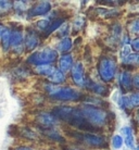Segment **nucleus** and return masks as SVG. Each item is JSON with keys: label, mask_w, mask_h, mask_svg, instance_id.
Segmentation results:
<instances>
[{"label": "nucleus", "mask_w": 139, "mask_h": 150, "mask_svg": "<svg viewBox=\"0 0 139 150\" xmlns=\"http://www.w3.org/2000/svg\"><path fill=\"white\" fill-rule=\"evenodd\" d=\"M84 119L88 122V123L92 124L95 126H103L107 123V113L102 109H99L95 105H85L79 110Z\"/></svg>", "instance_id": "1"}, {"label": "nucleus", "mask_w": 139, "mask_h": 150, "mask_svg": "<svg viewBox=\"0 0 139 150\" xmlns=\"http://www.w3.org/2000/svg\"><path fill=\"white\" fill-rule=\"evenodd\" d=\"M47 91L53 99L61 101H75L80 97L78 91L73 89L72 87H60L52 84L47 86Z\"/></svg>", "instance_id": "2"}, {"label": "nucleus", "mask_w": 139, "mask_h": 150, "mask_svg": "<svg viewBox=\"0 0 139 150\" xmlns=\"http://www.w3.org/2000/svg\"><path fill=\"white\" fill-rule=\"evenodd\" d=\"M116 72V62L110 57H102L98 63V73L100 79L105 83L113 81Z\"/></svg>", "instance_id": "3"}, {"label": "nucleus", "mask_w": 139, "mask_h": 150, "mask_svg": "<svg viewBox=\"0 0 139 150\" xmlns=\"http://www.w3.org/2000/svg\"><path fill=\"white\" fill-rule=\"evenodd\" d=\"M58 58V51L51 48H45L42 50L36 51L32 53L27 61L34 65H45V64H51L56 60Z\"/></svg>", "instance_id": "4"}, {"label": "nucleus", "mask_w": 139, "mask_h": 150, "mask_svg": "<svg viewBox=\"0 0 139 150\" xmlns=\"http://www.w3.org/2000/svg\"><path fill=\"white\" fill-rule=\"evenodd\" d=\"M77 111L78 110L73 109L68 105H60V107H56L53 109V115L56 116V119H61L68 123H72V121L74 120L75 115L77 114Z\"/></svg>", "instance_id": "5"}, {"label": "nucleus", "mask_w": 139, "mask_h": 150, "mask_svg": "<svg viewBox=\"0 0 139 150\" xmlns=\"http://www.w3.org/2000/svg\"><path fill=\"white\" fill-rule=\"evenodd\" d=\"M82 139L89 147H94V148H102L107 144L104 137L97 134H92V133H85L84 135H82Z\"/></svg>", "instance_id": "6"}, {"label": "nucleus", "mask_w": 139, "mask_h": 150, "mask_svg": "<svg viewBox=\"0 0 139 150\" xmlns=\"http://www.w3.org/2000/svg\"><path fill=\"white\" fill-rule=\"evenodd\" d=\"M72 79L76 86L84 87L85 86V76H84V67L82 62H77L73 65L71 70Z\"/></svg>", "instance_id": "7"}, {"label": "nucleus", "mask_w": 139, "mask_h": 150, "mask_svg": "<svg viewBox=\"0 0 139 150\" xmlns=\"http://www.w3.org/2000/svg\"><path fill=\"white\" fill-rule=\"evenodd\" d=\"M11 47L15 52L21 53L24 48V38L23 33L18 28L11 30Z\"/></svg>", "instance_id": "8"}, {"label": "nucleus", "mask_w": 139, "mask_h": 150, "mask_svg": "<svg viewBox=\"0 0 139 150\" xmlns=\"http://www.w3.org/2000/svg\"><path fill=\"white\" fill-rule=\"evenodd\" d=\"M51 10V4L48 1H40L28 10L30 16H39V15H45Z\"/></svg>", "instance_id": "9"}, {"label": "nucleus", "mask_w": 139, "mask_h": 150, "mask_svg": "<svg viewBox=\"0 0 139 150\" xmlns=\"http://www.w3.org/2000/svg\"><path fill=\"white\" fill-rule=\"evenodd\" d=\"M37 122L42 126H44V127L46 128H50L52 127V126H54L56 124V117L53 114H50V113H40L39 115L37 116Z\"/></svg>", "instance_id": "10"}, {"label": "nucleus", "mask_w": 139, "mask_h": 150, "mask_svg": "<svg viewBox=\"0 0 139 150\" xmlns=\"http://www.w3.org/2000/svg\"><path fill=\"white\" fill-rule=\"evenodd\" d=\"M39 45V38L35 32H28L24 38V47L27 50H34Z\"/></svg>", "instance_id": "11"}, {"label": "nucleus", "mask_w": 139, "mask_h": 150, "mask_svg": "<svg viewBox=\"0 0 139 150\" xmlns=\"http://www.w3.org/2000/svg\"><path fill=\"white\" fill-rule=\"evenodd\" d=\"M73 58L71 54H63L59 59V70L61 72H68L73 68Z\"/></svg>", "instance_id": "12"}, {"label": "nucleus", "mask_w": 139, "mask_h": 150, "mask_svg": "<svg viewBox=\"0 0 139 150\" xmlns=\"http://www.w3.org/2000/svg\"><path fill=\"white\" fill-rule=\"evenodd\" d=\"M120 84L121 87L125 90H129L133 86V79L132 75L128 71L121 72L120 74Z\"/></svg>", "instance_id": "13"}, {"label": "nucleus", "mask_w": 139, "mask_h": 150, "mask_svg": "<svg viewBox=\"0 0 139 150\" xmlns=\"http://www.w3.org/2000/svg\"><path fill=\"white\" fill-rule=\"evenodd\" d=\"M122 134L124 135V140L125 144L128 148L134 149L135 148V140H134V135H133V129L128 126L122 128Z\"/></svg>", "instance_id": "14"}, {"label": "nucleus", "mask_w": 139, "mask_h": 150, "mask_svg": "<svg viewBox=\"0 0 139 150\" xmlns=\"http://www.w3.org/2000/svg\"><path fill=\"white\" fill-rule=\"evenodd\" d=\"M56 71V69L54 67H52L51 64H45V65H37L35 68V72L37 74L42 75V76H47L50 77L51 75Z\"/></svg>", "instance_id": "15"}, {"label": "nucleus", "mask_w": 139, "mask_h": 150, "mask_svg": "<svg viewBox=\"0 0 139 150\" xmlns=\"http://www.w3.org/2000/svg\"><path fill=\"white\" fill-rule=\"evenodd\" d=\"M122 63L127 67H133V68L139 67V53H129L128 56L122 59Z\"/></svg>", "instance_id": "16"}, {"label": "nucleus", "mask_w": 139, "mask_h": 150, "mask_svg": "<svg viewBox=\"0 0 139 150\" xmlns=\"http://www.w3.org/2000/svg\"><path fill=\"white\" fill-rule=\"evenodd\" d=\"M0 40H1V46H2L4 51H8L9 48L11 47V30L6 27Z\"/></svg>", "instance_id": "17"}, {"label": "nucleus", "mask_w": 139, "mask_h": 150, "mask_svg": "<svg viewBox=\"0 0 139 150\" xmlns=\"http://www.w3.org/2000/svg\"><path fill=\"white\" fill-rule=\"evenodd\" d=\"M72 47H73V41H72V39L68 37H65L63 39H61L60 42L56 46V49H58V51L65 53V52H68L72 49Z\"/></svg>", "instance_id": "18"}, {"label": "nucleus", "mask_w": 139, "mask_h": 150, "mask_svg": "<svg viewBox=\"0 0 139 150\" xmlns=\"http://www.w3.org/2000/svg\"><path fill=\"white\" fill-rule=\"evenodd\" d=\"M88 85V88L95 93V94H98V95H102V96H107L108 93H109V89H108V87L104 86V85H99V84H96V83H92L90 82V84H87Z\"/></svg>", "instance_id": "19"}, {"label": "nucleus", "mask_w": 139, "mask_h": 150, "mask_svg": "<svg viewBox=\"0 0 139 150\" xmlns=\"http://www.w3.org/2000/svg\"><path fill=\"white\" fill-rule=\"evenodd\" d=\"M48 79L51 83H53L54 85H58V84H62V83L65 82V75H64L63 72H61L60 70L56 69V71L50 77H48Z\"/></svg>", "instance_id": "20"}, {"label": "nucleus", "mask_w": 139, "mask_h": 150, "mask_svg": "<svg viewBox=\"0 0 139 150\" xmlns=\"http://www.w3.org/2000/svg\"><path fill=\"white\" fill-rule=\"evenodd\" d=\"M64 23V20L63 19H58V20H54L53 22L50 23V25H49V27L47 28V30H46V35H49L51 34V33H53L56 30H59L61 26H62V24Z\"/></svg>", "instance_id": "21"}, {"label": "nucleus", "mask_w": 139, "mask_h": 150, "mask_svg": "<svg viewBox=\"0 0 139 150\" xmlns=\"http://www.w3.org/2000/svg\"><path fill=\"white\" fill-rule=\"evenodd\" d=\"M119 105H120L121 109H123V110H128L133 108L131 99H129L128 96H121V97L119 98Z\"/></svg>", "instance_id": "22"}, {"label": "nucleus", "mask_w": 139, "mask_h": 150, "mask_svg": "<svg viewBox=\"0 0 139 150\" xmlns=\"http://www.w3.org/2000/svg\"><path fill=\"white\" fill-rule=\"evenodd\" d=\"M124 143V138L121 135H114L112 138V146L114 149H120L123 146Z\"/></svg>", "instance_id": "23"}, {"label": "nucleus", "mask_w": 139, "mask_h": 150, "mask_svg": "<svg viewBox=\"0 0 139 150\" xmlns=\"http://www.w3.org/2000/svg\"><path fill=\"white\" fill-rule=\"evenodd\" d=\"M27 2L25 1H14L13 2V8L15 9V11L19 13H23L27 9Z\"/></svg>", "instance_id": "24"}, {"label": "nucleus", "mask_w": 139, "mask_h": 150, "mask_svg": "<svg viewBox=\"0 0 139 150\" xmlns=\"http://www.w3.org/2000/svg\"><path fill=\"white\" fill-rule=\"evenodd\" d=\"M129 30L134 34H139V18L135 19L131 24H129Z\"/></svg>", "instance_id": "25"}, {"label": "nucleus", "mask_w": 139, "mask_h": 150, "mask_svg": "<svg viewBox=\"0 0 139 150\" xmlns=\"http://www.w3.org/2000/svg\"><path fill=\"white\" fill-rule=\"evenodd\" d=\"M11 8H13V2H11V1H0V11L7 12Z\"/></svg>", "instance_id": "26"}, {"label": "nucleus", "mask_w": 139, "mask_h": 150, "mask_svg": "<svg viewBox=\"0 0 139 150\" xmlns=\"http://www.w3.org/2000/svg\"><path fill=\"white\" fill-rule=\"evenodd\" d=\"M36 25H37V27L40 30L46 32L47 28L49 27V25H50V22H49L48 20H40V21H38V22L36 23Z\"/></svg>", "instance_id": "27"}, {"label": "nucleus", "mask_w": 139, "mask_h": 150, "mask_svg": "<svg viewBox=\"0 0 139 150\" xmlns=\"http://www.w3.org/2000/svg\"><path fill=\"white\" fill-rule=\"evenodd\" d=\"M46 134H47V136H48V137L56 139V140H63V138L61 137L60 134H59L58 132L53 131V129H49L48 132H46Z\"/></svg>", "instance_id": "28"}, {"label": "nucleus", "mask_w": 139, "mask_h": 150, "mask_svg": "<svg viewBox=\"0 0 139 150\" xmlns=\"http://www.w3.org/2000/svg\"><path fill=\"white\" fill-rule=\"evenodd\" d=\"M68 32H70V26H68V23H63L62 24V26L59 28V35L64 37V36H66L68 34Z\"/></svg>", "instance_id": "29"}, {"label": "nucleus", "mask_w": 139, "mask_h": 150, "mask_svg": "<svg viewBox=\"0 0 139 150\" xmlns=\"http://www.w3.org/2000/svg\"><path fill=\"white\" fill-rule=\"evenodd\" d=\"M131 102H132L133 107H139V91L138 93H134L129 96Z\"/></svg>", "instance_id": "30"}, {"label": "nucleus", "mask_w": 139, "mask_h": 150, "mask_svg": "<svg viewBox=\"0 0 139 150\" xmlns=\"http://www.w3.org/2000/svg\"><path fill=\"white\" fill-rule=\"evenodd\" d=\"M132 48L135 50L136 52L139 53V38H136L132 41Z\"/></svg>", "instance_id": "31"}, {"label": "nucleus", "mask_w": 139, "mask_h": 150, "mask_svg": "<svg viewBox=\"0 0 139 150\" xmlns=\"http://www.w3.org/2000/svg\"><path fill=\"white\" fill-rule=\"evenodd\" d=\"M83 25H84V20H79V21H77V20H76L75 22H74V30H80Z\"/></svg>", "instance_id": "32"}, {"label": "nucleus", "mask_w": 139, "mask_h": 150, "mask_svg": "<svg viewBox=\"0 0 139 150\" xmlns=\"http://www.w3.org/2000/svg\"><path fill=\"white\" fill-rule=\"evenodd\" d=\"M133 86L139 89V74H136L134 77H133Z\"/></svg>", "instance_id": "33"}, {"label": "nucleus", "mask_w": 139, "mask_h": 150, "mask_svg": "<svg viewBox=\"0 0 139 150\" xmlns=\"http://www.w3.org/2000/svg\"><path fill=\"white\" fill-rule=\"evenodd\" d=\"M14 150H33V149H32V148H30V147L21 146V147H18V148H15Z\"/></svg>", "instance_id": "34"}, {"label": "nucleus", "mask_w": 139, "mask_h": 150, "mask_svg": "<svg viewBox=\"0 0 139 150\" xmlns=\"http://www.w3.org/2000/svg\"><path fill=\"white\" fill-rule=\"evenodd\" d=\"M4 28H6V27H4V25H1V24H0V38H1V36H2V33H4Z\"/></svg>", "instance_id": "35"}, {"label": "nucleus", "mask_w": 139, "mask_h": 150, "mask_svg": "<svg viewBox=\"0 0 139 150\" xmlns=\"http://www.w3.org/2000/svg\"><path fill=\"white\" fill-rule=\"evenodd\" d=\"M136 150H139V145H138V147H137V148H136Z\"/></svg>", "instance_id": "36"}, {"label": "nucleus", "mask_w": 139, "mask_h": 150, "mask_svg": "<svg viewBox=\"0 0 139 150\" xmlns=\"http://www.w3.org/2000/svg\"><path fill=\"white\" fill-rule=\"evenodd\" d=\"M70 150H78V149H70Z\"/></svg>", "instance_id": "37"}]
</instances>
